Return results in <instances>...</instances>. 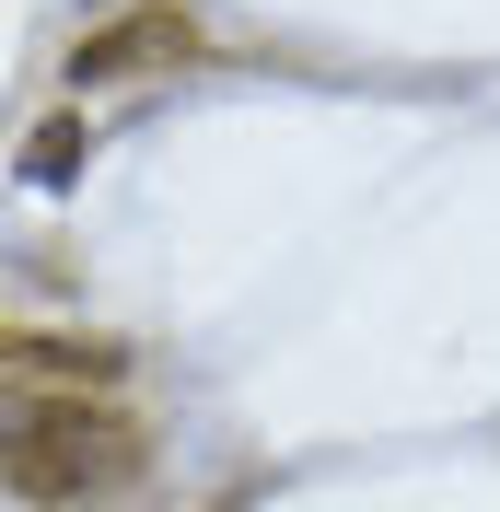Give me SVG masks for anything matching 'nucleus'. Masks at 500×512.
<instances>
[{"mask_svg":"<svg viewBox=\"0 0 500 512\" xmlns=\"http://www.w3.org/2000/svg\"><path fill=\"white\" fill-rule=\"evenodd\" d=\"M152 466V431L117 408V396H59V384H35L0 408V489L35 512H94L117 501L128 478Z\"/></svg>","mask_w":500,"mask_h":512,"instance_id":"nucleus-1","label":"nucleus"},{"mask_svg":"<svg viewBox=\"0 0 500 512\" xmlns=\"http://www.w3.org/2000/svg\"><path fill=\"white\" fill-rule=\"evenodd\" d=\"M210 35L175 12V0H128L117 24H94V35H70V94H94V82H152V70H187Z\"/></svg>","mask_w":500,"mask_h":512,"instance_id":"nucleus-2","label":"nucleus"},{"mask_svg":"<svg viewBox=\"0 0 500 512\" xmlns=\"http://www.w3.org/2000/svg\"><path fill=\"white\" fill-rule=\"evenodd\" d=\"M0 373H59V396H82V384H117L128 350L117 338H70V326H0Z\"/></svg>","mask_w":500,"mask_h":512,"instance_id":"nucleus-3","label":"nucleus"},{"mask_svg":"<svg viewBox=\"0 0 500 512\" xmlns=\"http://www.w3.org/2000/svg\"><path fill=\"white\" fill-rule=\"evenodd\" d=\"M70 152H82V117H59V128H47V140H35V175L59 187V175H70Z\"/></svg>","mask_w":500,"mask_h":512,"instance_id":"nucleus-4","label":"nucleus"}]
</instances>
